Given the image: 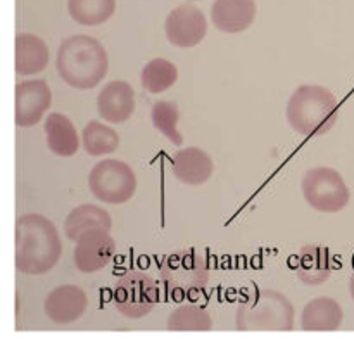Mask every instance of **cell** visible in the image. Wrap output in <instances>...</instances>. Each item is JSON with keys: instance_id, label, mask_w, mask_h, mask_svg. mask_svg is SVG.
<instances>
[{"instance_id": "cell-1", "label": "cell", "mask_w": 354, "mask_h": 339, "mask_svg": "<svg viewBox=\"0 0 354 339\" xmlns=\"http://www.w3.org/2000/svg\"><path fill=\"white\" fill-rule=\"evenodd\" d=\"M62 242L55 225L38 213L17 218L16 266L24 275H44L59 263Z\"/></svg>"}, {"instance_id": "cell-2", "label": "cell", "mask_w": 354, "mask_h": 339, "mask_svg": "<svg viewBox=\"0 0 354 339\" xmlns=\"http://www.w3.org/2000/svg\"><path fill=\"white\" fill-rule=\"evenodd\" d=\"M55 68L66 85L76 90H90L106 78L109 55L97 38L73 35L59 45Z\"/></svg>"}, {"instance_id": "cell-3", "label": "cell", "mask_w": 354, "mask_h": 339, "mask_svg": "<svg viewBox=\"0 0 354 339\" xmlns=\"http://www.w3.org/2000/svg\"><path fill=\"white\" fill-rule=\"evenodd\" d=\"M287 121L304 137L325 135L335 127L339 100L322 85H301L290 95L286 109Z\"/></svg>"}, {"instance_id": "cell-4", "label": "cell", "mask_w": 354, "mask_h": 339, "mask_svg": "<svg viewBox=\"0 0 354 339\" xmlns=\"http://www.w3.org/2000/svg\"><path fill=\"white\" fill-rule=\"evenodd\" d=\"M294 315L286 294L265 289L239 304L235 322L239 331H292Z\"/></svg>"}, {"instance_id": "cell-5", "label": "cell", "mask_w": 354, "mask_h": 339, "mask_svg": "<svg viewBox=\"0 0 354 339\" xmlns=\"http://www.w3.org/2000/svg\"><path fill=\"white\" fill-rule=\"evenodd\" d=\"M304 201L320 213H339L351 199V192L337 170L330 166H317L308 170L301 180Z\"/></svg>"}, {"instance_id": "cell-6", "label": "cell", "mask_w": 354, "mask_h": 339, "mask_svg": "<svg viewBox=\"0 0 354 339\" xmlns=\"http://www.w3.org/2000/svg\"><path fill=\"white\" fill-rule=\"evenodd\" d=\"M88 189L97 201L124 204L137 192V176L130 165L120 159H104L88 173Z\"/></svg>"}, {"instance_id": "cell-7", "label": "cell", "mask_w": 354, "mask_h": 339, "mask_svg": "<svg viewBox=\"0 0 354 339\" xmlns=\"http://www.w3.org/2000/svg\"><path fill=\"white\" fill-rule=\"evenodd\" d=\"M161 279L169 293L201 291L209 282V266L196 249H182L162 262Z\"/></svg>"}, {"instance_id": "cell-8", "label": "cell", "mask_w": 354, "mask_h": 339, "mask_svg": "<svg viewBox=\"0 0 354 339\" xmlns=\"http://www.w3.org/2000/svg\"><path fill=\"white\" fill-rule=\"evenodd\" d=\"M158 300L159 293L154 280L147 273L137 270L124 273L118 280L113 293L114 306L123 317L131 320H138L151 313L158 304Z\"/></svg>"}, {"instance_id": "cell-9", "label": "cell", "mask_w": 354, "mask_h": 339, "mask_svg": "<svg viewBox=\"0 0 354 339\" xmlns=\"http://www.w3.org/2000/svg\"><path fill=\"white\" fill-rule=\"evenodd\" d=\"M166 38L178 48H192L207 35V21L203 10L196 6L175 7L165 21Z\"/></svg>"}, {"instance_id": "cell-10", "label": "cell", "mask_w": 354, "mask_h": 339, "mask_svg": "<svg viewBox=\"0 0 354 339\" xmlns=\"http://www.w3.org/2000/svg\"><path fill=\"white\" fill-rule=\"evenodd\" d=\"M116 255V241L109 230H88L76 241L75 265L82 273H95L106 268Z\"/></svg>"}, {"instance_id": "cell-11", "label": "cell", "mask_w": 354, "mask_h": 339, "mask_svg": "<svg viewBox=\"0 0 354 339\" xmlns=\"http://www.w3.org/2000/svg\"><path fill=\"white\" fill-rule=\"evenodd\" d=\"M52 104L50 86L45 80H26L16 85V123L17 127H35Z\"/></svg>"}, {"instance_id": "cell-12", "label": "cell", "mask_w": 354, "mask_h": 339, "mask_svg": "<svg viewBox=\"0 0 354 339\" xmlns=\"http://www.w3.org/2000/svg\"><path fill=\"white\" fill-rule=\"evenodd\" d=\"M88 308V297L86 293L78 286L64 284V286L55 287L54 291L48 293L45 297L44 310L48 320L54 324L66 325L73 324L78 318L83 317V313Z\"/></svg>"}, {"instance_id": "cell-13", "label": "cell", "mask_w": 354, "mask_h": 339, "mask_svg": "<svg viewBox=\"0 0 354 339\" xmlns=\"http://www.w3.org/2000/svg\"><path fill=\"white\" fill-rule=\"evenodd\" d=\"M99 116L107 123H124L135 111V90L123 80L109 82L97 97Z\"/></svg>"}, {"instance_id": "cell-14", "label": "cell", "mask_w": 354, "mask_h": 339, "mask_svg": "<svg viewBox=\"0 0 354 339\" xmlns=\"http://www.w3.org/2000/svg\"><path fill=\"white\" fill-rule=\"evenodd\" d=\"M213 159L199 147L180 149L171 158V173L180 183L185 185H204L213 176Z\"/></svg>"}, {"instance_id": "cell-15", "label": "cell", "mask_w": 354, "mask_h": 339, "mask_svg": "<svg viewBox=\"0 0 354 339\" xmlns=\"http://www.w3.org/2000/svg\"><path fill=\"white\" fill-rule=\"evenodd\" d=\"M256 17V0H214L211 21L223 33H242Z\"/></svg>"}, {"instance_id": "cell-16", "label": "cell", "mask_w": 354, "mask_h": 339, "mask_svg": "<svg viewBox=\"0 0 354 339\" xmlns=\"http://www.w3.org/2000/svg\"><path fill=\"white\" fill-rule=\"evenodd\" d=\"M297 277L306 286H322L332 275V255L325 246L306 244L299 249Z\"/></svg>"}, {"instance_id": "cell-17", "label": "cell", "mask_w": 354, "mask_h": 339, "mask_svg": "<svg viewBox=\"0 0 354 339\" xmlns=\"http://www.w3.org/2000/svg\"><path fill=\"white\" fill-rule=\"evenodd\" d=\"M47 145L55 156L71 158L80 149V137L75 125L66 114L50 113L44 123Z\"/></svg>"}, {"instance_id": "cell-18", "label": "cell", "mask_w": 354, "mask_h": 339, "mask_svg": "<svg viewBox=\"0 0 354 339\" xmlns=\"http://www.w3.org/2000/svg\"><path fill=\"white\" fill-rule=\"evenodd\" d=\"M344 318L341 304L327 296L311 300L301 313L303 331H337Z\"/></svg>"}, {"instance_id": "cell-19", "label": "cell", "mask_w": 354, "mask_h": 339, "mask_svg": "<svg viewBox=\"0 0 354 339\" xmlns=\"http://www.w3.org/2000/svg\"><path fill=\"white\" fill-rule=\"evenodd\" d=\"M111 230L113 218L97 204H82L69 211L64 220V234L69 241H78L88 230Z\"/></svg>"}, {"instance_id": "cell-20", "label": "cell", "mask_w": 354, "mask_h": 339, "mask_svg": "<svg viewBox=\"0 0 354 339\" xmlns=\"http://www.w3.org/2000/svg\"><path fill=\"white\" fill-rule=\"evenodd\" d=\"M48 47L40 37L19 33L16 37V73L21 76H33L44 71L48 64Z\"/></svg>"}, {"instance_id": "cell-21", "label": "cell", "mask_w": 354, "mask_h": 339, "mask_svg": "<svg viewBox=\"0 0 354 339\" xmlns=\"http://www.w3.org/2000/svg\"><path fill=\"white\" fill-rule=\"evenodd\" d=\"M68 12L83 26L107 23L116 12V0H68Z\"/></svg>"}, {"instance_id": "cell-22", "label": "cell", "mask_w": 354, "mask_h": 339, "mask_svg": "<svg viewBox=\"0 0 354 339\" xmlns=\"http://www.w3.org/2000/svg\"><path fill=\"white\" fill-rule=\"evenodd\" d=\"M82 142L86 154L99 158V156L113 154L120 147V135L107 125L92 120L83 128Z\"/></svg>"}, {"instance_id": "cell-23", "label": "cell", "mask_w": 354, "mask_h": 339, "mask_svg": "<svg viewBox=\"0 0 354 339\" xmlns=\"http://www.w3.org/2000/svg\"><path fill=\"white\" fill-rule=\"evenodd\" d=\"M142 86L149 93H162L171 89L178 80V68L171 61L162 57L151 59L142 69Z\"/></svg>"}, {"instance_id": "cell-24", "label": "cell", "mask_w": 354, "mask_h": 339, "mask_svg": "<svg viewBox=\"0 0 354 339\" xmlns=\"http://www.w3.org/2000/svg\"><path fill=\"white\" fill-rule=\"evenodd\" d=\"M166 327L169 331H211L213 318L204 308L196 304H180L169 313Z\"/></svg>"}, {"instance_id": "cell-25", "label": "cell", "mask_w": 354, "mask_h": 339, "mask_svg": "<svg viewBox=\"0 0 354 339\" xmlns=\"http://www.w3.org/2000/svg\"><path fill=\"white\" fill-rule=\"evenodd\" d=\"M152 125L175 145L183 144V135L178 130L180 111L173 100H158L151 109Z\"/></svg>"}, {"instance_id": "cell-26", "label": "cell", "mask_w": 354, "mask_h": 339, "mask_svg": "<svg viewBox=\"0 0 354 339\" xmlns=\"http://www.w3.org/2000/svg\"><path fill=\"white\" fill-rule=\"evenodd\" d=\"M349 293H351V297L354 301V275L351 277V280H349Z\"/></svg>"}, {"instance_id": "cell-27", "label": "cell", "mask_w": 354, "mask_h": 339, "mask_svg": "<svg viewBox=\"0 0 354 339\" xmlns=\"http://www.w3.org/2000/svg\"><path fill=\"white\" fill-rule=\"evenodd\" d=\"M192 2H196V0H192Z\"/></svg>"}]
</instances>
